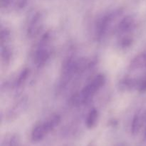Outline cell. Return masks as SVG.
Instances as JSON below:
<instances>
[{
  "label": "cell",
  "instance_id": "8992f818",
  "mask_svg": "<svg viewBox=\"0 0 146 146\" xmlns=\"http://www.w3.org/2000/svg\"><path fill=\"white\" fill-rule=\"evenodd\" d=\"M142 125V118L140 115H136L134 117L132 123V133L136 135L139 132Z\"/></svg>",
  "mask_w": 146,
  "mask_h": 146
},
{
  "label": "cell",
  "instance_id": "3957f363",
  "mask_svg": "<svg viewBox=\"0 0 146 146\" xmlns=\"http://www.w3.org/2000/svg\"><path fill=\"white\" fill-rule=\"evenodd\" d=\"M98 118V113L96 109L90 111L86 118V126L88 129H92L96 125Z\"/></svg>",
  "mask_w": 146,
  "mask_h": 146
},
{
  "label": "cell",
  "instance_id": "6da1fadb",
  "mask_svg": "<svg viewBox=\"0 0 146 146\" xmlns=\"http://www.w3.org/2000/svg\"><path fill=\"white\" fill-rule=\"evenodd\" d=\"M60 121L58 115H54L45 122L36 124L31 131V138L32 142L38 143L43 140L48 133L53 131L59 124Z\"/></svg>",
  "mask_w": 146,
  "mask_h": 146
},
{
  "label": "cell",
  "instance_id": "52a82bcc",
  "mask_svg": "<svg viewBox=\"0 0 146 146\" xmlns=\"http://www.w3.org/2000/svg\"><path fill=\"white\" fill-rule=\"evenodd\" d=\"M140 90H141V91H146V80H145V81L141 84V87H140Z\"/></svg>",
  "mask_w": 146,
  "mask_h": 146
},
{
  "label": "cell",
  "instance_id": "ba28073f",
  "mask_svg": "<svg viewBox=\"0 0 146 146\" xmlns=\"http://www.w3.org/2000/svg\"><path fill=\"white\" fill-rule=\"evenodd\" d=\"M87 146H95V144H94L93 142H91V143H90L88 144Z\"/></svg>",
  "mask_w": 146,
  "mask_h": 146
},
{
  "label": "cell",
  "instance_id": "277c9868",
  "mask_svg": "<svg viewBox=\"0 0 146 146\" xmlns=\"http://www.w3.org/2000/svg\"><path fill=\"white\" fill-rule=\"evenodd\" d=\"M131 68H138L144 66L146 67V53L138 56L131 63Z\"/></svg>",
  "mask_w": 146,
  "mask_h": 146
},
{
  "label": "cell",
  "instance_id": "7a4b0ae2",
  "mask_svg": "<svg viewBox=\"0 0 146 146\" xmlns=\"http://www.w3.org/2000/svg\"><path fill=\"white\" fill-rule=\"evenodd\" d=\"M105 81L106 78L104 75L100 74L97 76L88 86H86L83 89L81 94V98L82 101H86L89 100L98 91V89H100L104 86Z\"/></svg>",
  "mask_w": 146,
  "mask_h": 146
},
{
  "label": "cell",
  "instance_id": "5b68a950",
  "mask_svg": "<svg viewBox=\"0 0 146 146\" xmlns=\"http://www.w3.org/2000/svg\"><path fill=\"white\" fill-rule=\"evenodd\" d=\"M133 24V20L131 17H127L123 19L121 22L120 23L119 27H118V30L121 32H124V31H127L128 30L131 29L132 27Z\"/></svg>",
  "mask_w": 146,
  "mask_h": 146
}]
</instances>
